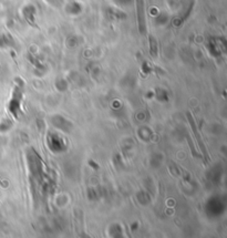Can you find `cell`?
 Segmentation results:
<instances>
[{"instance_id":"cell-1","label":"cell","mask_w":227,"mask_h":238,"mask_svg":"<svg viewBox=\"0 0 227 238\" xmlns=\"http://www.w3.org/2000/svg\"><path fill=\"white\" fill-rule=\"evenodd\" d=\"M136 12H137V21L140 25L141 32H144L145 27V16H144V2L143 0H136Z\"/></svg>"},{"instance_id":"cell-2","label":"cell","mask_w":227,"mask_h":238,"mask_svg":"<svg viewBox=\"0 0 227 238\" xmlns=\"http://www.w3.org/2000/svg\"><path fill=\"white\" fill-rule=\"evenodd\" d=\"M150 52L153 57L157 55V42L154 38H150Z\"/></svg>"}]
</instances>
